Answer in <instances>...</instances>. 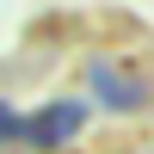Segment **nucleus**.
<instances>
[{"label": "nucleus", "mask_w": 154, "mask_h": 154, "mask_svg": "<svg viewBox=\"0 0 154 154\" xmlns=\"http://www.w3.org/2000/svg\"><path fill=\"white\" fill-rule=\"evenodd\" d=\"M86 93H93V105L105 111V117H130V111H142L148 99H154V86H148L136 68L93 62V68H86Z\"/></svg>", "instance_id": "nucleus-1"}, {"label": "nucleus", "mask_w": 154, "mask_h": 154, "mask_svg": "<svg viewBox=\"0 0 154 154\" xmlns=\"http://www.w3.org/2000/svg\"><path fill=\"white\" fill-rule=\"evenodd\" d=\"M86 130V105L80 99H56V105L25 111V148H62Z\"/></svg>", "instance_id": "nucleus-2"}, {"label": "nucleus", "mask_w": 154, "mask_h": 154, "mask_svg": "<svg viewBox=\"0 0 154 154\" xmlns=\"http://www.w3.org/2000/svg\"><path fill=\"white\" fill-rule=\"evenodd\" d=\"M0 148H25V111L0 99Z\"/></svg>", "instance_id": "nucleus-3"}]
</instances>
